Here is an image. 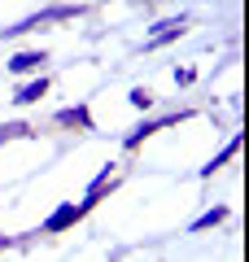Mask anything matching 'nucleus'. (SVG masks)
Listing matches in <instances>:
<instances>
[{"label": "nucleus", "mask_w": 249, "mask_h": 262, "mask_svg": "<svg viewBox=\"0 0 249 262\" xmlns=\"http://www.w3.org/2000/svg\"><path fill=\"white\" fill-rule=\"evenodd\" d=\"M79 5H57V9H44V13H35V18H22L18 27H5V35H22V31H35V27H44V22H70V18H79Z\"/></svg>", "instance_id": "nucleus-1"}, {"label": "nucleus", "mask_w": 249, "mask_h": 262, "mask_svg": "<svg viewBox=\"0 0 249 262\" xmlns=\"http://www.w3.org/2000/svg\"><path fill=\"white\" fill-rule=\"evenodd\" d=\"M88 210H92L88 201H79V206H74V201H66V206H57L53 214L44 219V227H39V232H44V236H57V232H66V227H74L83 214H88Z\"/></svg>", "instance_id": "nucleus-2"}, {"label": "nucleus", "mask_w": 249, "mask_h": 262, "mask_svg": "<svg viewBox=\"0 0 249 262\" xmlns=\"http://www.w3.org/2000/svg\"><path fill=\"white\" fill-rule=\"evenodd\" d=\"M184 27H188V18H166V22H157V31L144 39V48H162V44H171V39H179V35H184Z\"/></svg>", "instance_id": "nucleus-3"}, {"label": "nucleus", "mask_w": 249, "mask_h": 262, "mask_svg": "<svg viewBox=\"0 0 249 262\" xmlns=\"http://www.w3.org/2000/svg\"><path fill=\"white\" fill-rule=\"evenodd\" d=\"M118 179H122V170H110V166H105L101 175H96L92 184H88V192H83V201H88V206H96V196H101V192H110V188H118Z\"/></svg>", "instance_id": "nucleus-4"}, {"label": "nucleus", "mask_w": 249, "mask_h": 262, "mask_svg": "<svg viewBox=\"0 0 249 262\" xmlns=\"http://www.w3.org/2000/svg\"><path fill=\"white\" fill-rule=\"evenodd\" d=\"M175 118H184V114H166V118H149V122H140V127L131 131V136H127V140H122V144H127V149H136V144L144 140V136H153L157 127H166V122H175Z\"/></svg>", "instance_id": "nucleus-5"}, {"label": "nucleus", "mask_w": 249, "mask_h": 262, "mask_svg": "<svg viewBox=\"0 0 249 262\" xmlns=\"http://www.w3.org/2000/svg\"><path fill=\"white\" fill-rule=\"evenodd\" d=\"M57 122H61V127L92 131V114H88V105H70V110H61V114H57Z\"/></svg>", "instance_id": "nucleus-6"}, {"label": "nucleus", "mask_w": 249, "mask_h": 262, "mask_svg": "<svg viewBox=\"0 0 249 262\" xmlns=\"http://www.w3.org/2000/svg\"><path fill=\"white\" fill-rule=\"evenodd\" d=\"M44 61H48V53H18L9 61V70H13V75H31V70H39Z\"/></svg>", "instance_id": "nucleus-7"}, {"label": "nucleus", "mask_w": 249, "mask_h": 262, "mask_svg": "<svg viewBox=\"0 0 249 262\" xmlns=\"http://www.w3.org/2000/svg\"><path fill=\"white\" fill-rule=\"evenodd\" d=\"M44 92H48V79L39 75V79H31V83H22L13 101H18V105H31V101H39V96H44Z\"/></svg>", "instance_id": "nucleus-8"}, {"label": "nucleus", "mask_w": 249, "mask_h": 262, "mask_svg": "<svg viewBox=\"0 0 249 262\" xmlns=\"http://www.w3.org/2000/svg\"><path fill=\"white\" fill-rule=\"evenodd\" d=\"M236 153H240V136H232V140H227V149H223V153H214V158H210V166H201V175H214V170H219L227 158H236Z\"/></svg>", "instance_id": "nucleus-9"}, {"label": "nucleus", "mask_w": 249, "mask_h": 262, "mask_svg": "<svg viewBox=\"0 0 249 262\" xmlns=\"http://www.w3.org/2000/svg\"><path fill=\"white\" fill-rule=\"evenodd\" d=\"M223 219H227V210H223V206H214V210H205V214H201V219H197V223H193V232H205V227L223 223Z\"/></svg>", "instance_id": "nucleus-10"}, {"label": "nucleus", "mask_w": 249, "mask_h": 262, "mask_svg": "<svg viewBox=\"0 0 249 262\" xmlns=\"http://www.w3.org/2000/svg\"><path fill=\"white\" fill-rule=\"evenodd\" d=\"M18 136H31L27 122H5V127H0V140H18Z\"/></svg>", "instance_id": "nucleus-11"}, {"label": "nucleus", "mask_w": 249, "mask_h": 262, "mask_svg": "<svg viewBox=\"0 0 249 262\" xmlns=\"http://www.w3.org/2000/svg\"><path fill=\"white\" fill-rule=\"evenodd\" d=\"M131 105H136V110H149V105H153V92H149V88H136V92H131Z\"/></svg>", "instance_id": "nucleus-12"}, {"label": "nucleus", "mask_w": 249, "mask_h": 262, "mask_svg": "<svg viewBox=\"0 0 249 262\" xmlns=\"http://www.w3.org/2000/svg\"><path fill=\"white\" fill-rule=\"evenodd\" d=\"M193 79H197V70H193V66H184V70H175V83H193Z\"/></svg>", "instance_id": "nucleus-13"}, {"label": "nucleus", "mask_w": 249, "mask_h": 262, "mask_svg": "<svg viewBox=\"0 0 249 262\" xmlns=\"http://www.w3.org/2000/svg\"><path fill=\"white\" fill-rule=\"evenodd\" d=\"M13 245H18L13 236H0V249H13Z\"/></svg>", "instance_id": "nucleus-14"}]
</instances>
